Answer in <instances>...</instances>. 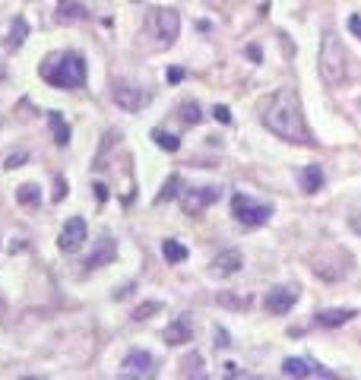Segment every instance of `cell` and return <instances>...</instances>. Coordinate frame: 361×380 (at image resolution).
<instances>
[{
	"label": "cell",
	"mask_w": 361,
	"mask_h": 380,
	"mask_svg": "<svg viewBox=\"0 0 361 380\" xmlns=\"http://www.w3.org/2000/svg\"><path fill=\"white\" fill-rule=\"evenodd\" d=\"M263 127L270 133H276L279 139L295 146H314V137H310L308 124H304L301 114V101H298L295 89H279L270 99L263 101V114H260Z\"/></svg>",
	"instance_id": "6da1fadb"
},
{
	"label": "cell",
	"mask_w": 361,
	"mask_h": 380,
	"mask_svg": "<svg viewBox=\"0 0 361 380\" xmlns=\"http://www.w3.org/2000/svg\"><path fill=\"white\" fill-rule=\"evenodd\" d=\"M42 80L54 89H80L86 86V61L76 51H63V54H48L38 67Z\"/></svg>",
	"instance_id": "7a4b0ae2"
},
{
	"label": "cell",
	"mask_w": 361,
	"mask_h": 380,
	"mask_svg": "<svg viewBox=\"0 0 361 380\" xmlns=\"http://www.w3.org/2000/svg\"><path fill=\"white\" fill-rule=\"evenodd\" d=\"M348 63H352V57H348L342 38L336 35V32H327L323 42H320V76H323V82L342 86V82L348 80Z\"/></svg>",
	"instance_id": "3957f363"
},
{
	"label": "cell",
	"mask_w": 361,
	"mask_h": 380,
	"mask_svg": "<svg viewBox=\"0 0 361 380\" xmlns=\"http://www.w3.org/2000/svg\"><path fill=\"white\" fill-rule=\"evenodd\" d=\"M232 215L241 222V225L260 228V225H266V222H270L272 206H270V203H257L253 196H247V194H234L232 196Z\"/></svg>",
	"instance_id": "277c9868"
},
{
	"label": "cell",
	"mask_w": 361,
	"mask_h": 380,
	"mask_svg": "<svg viewBox=\"0 0 361 380\" xmlns=\"http://www.w3.org/2000/svg\"><path fill=\"white\" fill-rule=\"evenodd\" d=\"M149 32H152V38H156L162 48L175 44L177 32H181V16H177V10H168V6L152 10L149 13Z\"/></svg>",
	"instance_id": "5b68a950"
},
{
	"label": "cell",
	"mask_w": 361,
	"mask_h": 380,
	"mask_svg": "<svg viewBox=\"0 0 361 380\" xmlns=\"http://www.w3.org/2000/svg\"><path fill=\"white\" fill-rule=\"evenodd\" d=\"M120 374L130 380H152L156 377V358L149 352H143V348H133L120 361Z\"/></svg>",
	"instance_id": "8992f818"
},
{
	"label": "cell",
	"mask_w": 361,
	"mask_h": 380,
	"mask_svg": "<svg viewBox=\"0 0 361 380\" xmlns=\"http://www.w3.org/2000/svg\"><path fill=\"white\" fill-rule=\"evenodd\" d=\"M111 99H114V105L124 108V111H139V108L149 105V92L133 86V82H124V80H118L111 86Z\"/></svg>",
	"instance_id": "52a82bcc"
},
{
	"label": "cell",
	"mask_w": 361,
	"mask_h": 380,
	"mask_svg": "<svg viewBox=\"0 0 361 380\" xmlns=\"http://www.w3.org/2000/svg\"><path fill=\"white\" fill-rule=\"evenodd\" d=\"M219 194L222 190L219 187H187V190H181V209L187 215H200L206 206H213L215 200H219Z\"/></svg>",
	"instance_id": "ba28073f"
},
{
	"label": "cell",
	"mask_w": 361,
	"mask_h": 380,
	"mask_svg": "<svg viewBox=\"0 0 361 380\" xmlns=\"http://www.w3.org/2000/svg\"><path fill=\"white\" fill-rule=\"evenodd\" d=\"M86 219H80V215H73V219H67V225L61 228V238H57V247H61L63 253H76L82 244H86Z\"/></svg>",
	"instance_id": "9c48e42d"
},
{
	"label": "cell",
	"mask_w": 361,
	"mask_h": 380,
	"mask_svg": "<svg viewBox=\"0 0 361 380\" xmlns=\"http://www.w3.org/2000/svg\"><path fill=\"white\" fill-rule=\"evenodd\" d=\"M295 304H298V289H291V285H272L263 298V308L270 314H289Z\"/></svg>",
	"instance_id": "30bf717a"
},
{
	"label": "cell",
	"mask_w": 361,
	"mask_h": 380,
	"mask_svg": "<svg viewBox=\"0 0 361 380\" xmlns=\"http://www.w3.org/2000/svg\"><path fill=\"white\" fill-rule=\"evenodd\" d=\"M241 266H244V257H241V251L228 247V251H222V253H215V257H213V263H209V272H213V276H219V279H228V276H234Z\"/></svg>",
	"instance_id": "8fae6325"
},
{
	"label": "cell",
	"mask_w": 361,
	"mask_h": 380,
	"mask_svg": "<svg viewBox=\"0 0 361 380\" xmlns=\"http://www.w3.org/2000/svg\"><path fill=\"white\" fill-rule=\"evenodd\" d=\"M162 339L168 342V346H184V342L194 339V320H190V314L175 317V320H171L168 327H165Z\"/></svg>",
	"instance_id": "7c38bea8"
},
{
	"label": "cell",
	"mask_w": 361,
	"mask_h": 380,
	"mask_svg": "<svg viewBox=\"0 0 361 380\" xmlns=\"http://www.w3.org/2000/svg\"><path fill=\"white\" fill-rule=\"evenodd\" d=\"M114 257H118V244H114V238H108V234H105V238L95 241V251L89 253L82 266H86V270H99V266L111 263Z\"/></svg>",
	"instance_id": "4fadbf2b"
},
{
	"label": "cell",
	"mask_w": 361,
	"mask_h": 380,
	"mask_svg": "<svg viewBox=\"0 0 361 380\" xmlns=\"http://www.w3.org/2000/svg\"><path fill=\"white\" fill-rule=\"evenodd\" d=\"M89 13L82 4H76V0H61L57 4V23L61 25H70V23H82Z\"/></svg>",
	"instance_id": "5bb4252c"
},
{
	"label": "cell",
	"mask_w": 361,
	"mask_h": 380,
	"mask_svg": "<svg viewBox=\"0 0 361 380\" xmlns=\"http://www.w3.org/2000/svg\"><path fill=\"white\" fill-rule=\"evenodd\" d=\"M177 380H209L206 377V367H203V355L200 352H190L187 358L181 361V377Z\"/></svg>",
	"instance_id": "9a60e30c"
},
{
	"label": "cell",
	"mask_w": 361,
	"mask_h": 380,
	"mask_svg": "<svg viewBox=\"0 0 361 380\" xmlns=\"http://www.w3.org/2000/svg\"><path fill=\"white\" fill-rule=\"evenodd\" d=\"M282 374L289 380H308L314 374V365L308 358H285L282 361Z\"/></svg>",
	"instance_id": "2e32d148"
},
{
	"label": "cell",
	"mask_w": 361,
	"mask_h": 380,
	"mask_svg": "<svg viewBox=\"0 0 361 380\" xmlns=\"http://www.w3.org/2000/svg\"><path fill=\"white\" fill-rule=\"evenodd\" d=\"M298 177H301V190H304V194H317V190L323 187V168H320V165H304Z\"/></svg>",
	"instance_id": "e0dca14e"
},
{
	"label": "cell",
	"mask_w": 361,
	"mask_h": 380,
	"mask_svg": "<svg viewBox=\"0 0 361 380\" xmlns=\"http://www.w3.org/2000/svg\"><path fill=\"white\" fill-rule=\"evenodd\" d=\"M352 317L355 314L348 308H327L317 314V323H320V327H342V323H348Z\"/></svg>",
	"instance_id": "ac0fdd59"
},
{
	"label": "cell",
	"mask_w": 361,
	"mask_h": 380,
	"mask_svg": "<svg viewBox=\"0 0 361 380\" xmlns=\"http://www.w3.org/2000/svg\"><path fill=\"white\" fill-rule=\"evenodd\" d=\"M25 38H29V25H25L23 16H16V19H13V25H10V32H6V48H10V51H19Z\"/></svg>",
	"instance_id": "d6986e66"
},
{
	"label": "cell",
	"mask_w": 361,
	"mask_h": 380,
	"mask_svg": "<svg viewBox=\"0 0 361 380\" xmlns=\"http://www.w3.org/2000/svg\"><path fill=\"white\" fill-rule=\"evenodd\" d=\"M48 120H51V133H54V143H57V146H67V143H70V124H67V120H63L57 111H51Z\"/></svg>",
	"instance_id": "ffe728a7"
},
{
	"label": "cell",
	"mask_w": 361,
	"mask_h": 380,
	"mask_svg": "<svg viewBox=\"0 0 361 380\" xmlns=\"http://www.w3.org/2000/svg\"><path fill=\"white\" fill-rule=\"evenodd\" d=\"M162 253H165L168 263H184V260H187V247H184L181 241H175V238L162 241Z\"/></svg>",
	"instance_id": "44dd1931"
},
{
	"label": "cell",
	"mask_w": 361,
	"mask_h": 380,
	"mask_svg": "<svg viewBox=\"0 0 361 380\" xmlns=\"http://www.w3.org/2000/svg\"><path fill=\"white\" fill-rule=\"evenodd\" d=\"M152 139H156L162 149H168V152H177L181 149V139L175 137V133H165V130H152Z\"/></svg>",
	"instance_id": "7402d4cb"
},
{
	"label": "cell",
	"mask_w": 361,
	"mask_h": 380,
	"mask_svg": "<svg viewBox=\"0 0 361 380\" xmlns=\"http://www.w3.org/2000/svg\"><path fill=\"white\" fill-rule=\"evenodd\" d=\"M16 200L23 203V206H38V184H23V187L16 190Z\"/></svg>",
	"instance_id": "603a6c76"
},
{
	"label": "cell",
	"mask_w": 361,
	"mask_h": 380,
	"mask_svg": "<svg viewBox=\"0 0 361 380\" xmlns=\"http://www.w3.org/2000/svg\"><path fill=\"white\" fill-rule=\"evenodd\" d=\"M181 120H184V124H190V127L200 124V120H203L200 105H196V101H184V105H181Z\"/></svg>",
	"instance_id": "cb8c5ba5"
},
{
	"label": "cell",
	"mask_w": 361,
	"mask_h": 380,
	"mask_svg": "<svg viewBox=\"0 0 361 380\" xmlns=\"http://www.w3.org/2000/svg\"><path fill=\"white\" fill-rule=\"evenodd\" d=\"M177 187H181V177H177V175H171L168 181H165L162 194L156 196V203H165V200H171V196H177V194H181V190H177Z\"/></svg>",
	"instance_id": "d4e9b609"
},
{
	"label": "cell",
	"mask_w": 361,
	"mask_h": 380,
	"mask_svg": "<svg viewBox=\"0 0 361 380\" xmlns=\"http://www.w3.org/2000/svg\"><path fill=\"white\" fill-rule=\"evenodd\" d=\"M158 310H162V304H158V301L139 304V308L133 310V320H149V314H158Z\"/></svg>",
	"instance_id": "484cf974"
},
{
	"label": "cell",
	"mask_w": 361,
	"mask_h": 380,
	"mask_svg": "<svg viewBox=\"0 0 361 380\" xmlns=\"http://www.w3.org/2000/svg\"><path fill=\"white\" fill-rule=\"evenodd\" d=\"M219 304H228V308H251V295H247V298H234V295H228V291H222Z\"/></svg>",
	"instance_id": "4316f807"
},
{
	"label": "cell",
	"mask_w": 361,
	"mask_h": 380,
	"mask_svg": "<svg viewBox=\"0 0 361 380\" xmlns=\"http://www.w3.org/2000/svg\"><path fill=\"white\" fill-rule=\"evenodd\" d=\"M25 158H29V156H25V152H13V156H6L4 168H19V165L25 162Z\"/></svg>",
	"instance_id": "83f0119b"
},
{
	"label": "cell",
	"mask_w": 361,
	"mask_h": 380,
	"mask_svg": "<svg viewBox=\"0 0 361 380\" xmlns=\"http://www.w3.org/2000/svg\"><path fill=\"white\" fill-rule=\"evenodd\" d=\"M213 118L219 120V124H228V120H232V111H228L225 105H215V108H213Z\"/></svg>",
	"instance_id": "f1b7e54d"
},
{
	"label": "cell",
	"mask_w": 361,
	"mask_h": 380,
	"mask_svg": "<svg viewBox=\"0 0 361 380\" xmlns=\"http://www.w3.org/2000/svg\"><path fill=\"white\" fill-rule=\"evenodd\" d=\"M63 196H67V181H63V177H57V181H54V203H61Z\"/></svg>",
	"instance_id": "f546056e"
},
{
	"label": "cell",
	"mask_w": 361,
	"mask_h": 380,
	"mask_svg": "<svg viewBox=\"0 0 361 380\" xmlns=\"http://www.w3.org/2000/svg\"><path fill=\"white\" fill-rule=\"evenodd\" d=\"M348 228H352L355 234H361V209H355V213L348 215Z\"/></svg>",
	"instance_id": "4dcf8cb0"
},
{
	"label": "cell",
	"mask_w": 361,
	"mask_h": 380,
	"mask_svg": "<svg viewBox=\"0 0 361 380\" xmlns=\"http://www.w3.org/2000/svg\"><path fill=\"white\" fill-rule=\"evenodd\" d=\"M348 25H352V32L361 38V16H358V13H355V16H348Z\"/></svg>",
	"instance_id": "1f68e13d"
},
{
	"label": "cell",
	"mask_w": 361,
	"mask_h": 380,
	"mask_svg": "<svg viewBox=\"0 0 361 380\" xmlns=\"http://www.w3.org/2000/svg\"><path fill=\"white\" fill-rule=\"evenodd\" d=\"M184 80V70H168V82H181Z\"/></svg>",
	"instance_id": "d6a6232c"
},
{
	"label": "cell",
	"mask_w": 361,
	"mask_h": 380,
	"mask_svg": "<svg viewBox=\"0 0 361 380\" xmlns=\"http://www.w3.org/2000/svg\"><path fill=\"white\" fill-rule=\"evenodd\" d=\"M95 194H99V200H105V196H108V190H105V184H95Z\"/></svg>",
	"instance_id": "836d02e7"
},
{
	"label": "cell",
	"mask_w": 361,
	"mask_h": 380,
	"mask_svg": "<svg viewBox=\"0 0 361 380\" xmlns=\"http://www.w3.org/2000/svg\"><path fill=\"white\" fill-rule=\"evenodd\" d=\"M6 80V67H4V63H0V82H4Z\"/></svg>",
	"instance_id": "e575fe53"
},
{
	"label": "cell",
	"mask_w": 361,
	"mask_h": 380,
	"mask_svg": "<svg viewBox=\"0 0 361 380\" xmlns=\"http://www.w3.org/2000/svg\"><path fill=\"white\" fill-rule=\"evenodd\" d=\"M25 380H42V377H25Z\"/></svg>",
	"instance_id": "d590c367"
},
{
	"label": "cell",
	"mask_w": 361,
	"mask_h": 380,
	"mask_svg": "<svg viewBox=\"0 0 361 380\" xmlns=\"http://www.w3.org/2000/svg\"><path fill=\"white\" fill-rule=\"evenodd\" d=\"M228 380H232V377H228Z\"/></svg>",
	"instance_id": "8d00e7d4"
}]
</instances>
